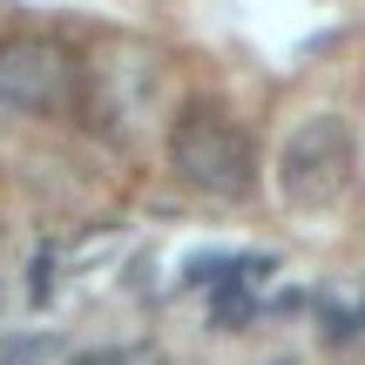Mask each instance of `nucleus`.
Wrapping results in <instances>:
<instances>
[{
	"label": "nucleus",
	"instance_id": "obj_2",
	"mask_svg": "<svg viewBox=\"0 0 365 365\" xmlns=\"http://www.w3.org/2000/svg\"><path fill=\"white\" fill-rule=\"evenodd\" d=\"M170 163H176V176L196 182L203 196H250L257 190V143L210 102H182L176 108Z\"/></svg>",
	"mask_w": 365,
	"mask_h": 365
},
{
	"label": "nucleus",
	"instance_id": "obj_1",
	"mask_svg": "<svg viewBox=\"0 0 365 365\" xmlns=\"http://www.w3.org/2000/svg\"><path fill=\"white\" fill-rule=\"evenodd\" d=\"M352 170H359L352 122L345 115H304L284 135V149H277V196L298 217H318V210H331L352 190Z\"/></svg>",
	"mask_w": 365,
	"mask_h": 365
},
{
	"label": "nucleus",
	"instance_id": "obj_3",
	"mask_svg": "<svg viewBox=\"0 0 365 365\" xmlns=\"http://www.w3.org/2000/svg\"><path fill=\"white\" fill-rule=\"evenodd\" d=\"M75 95V68L54 41H7L0 48V102L7 108H27V115H48Z\"/></svg>",
	"mask_w": 365,
	"mask_h": 365
}]
</instances>
